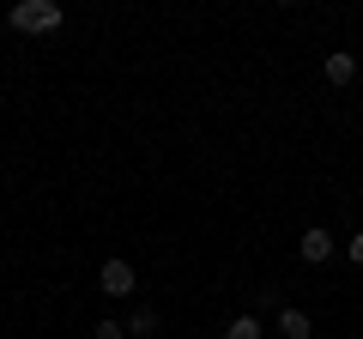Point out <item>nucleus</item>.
I'll return each instance as SVG.
<instances>
[{
    "label": "nucleus",
    "mask_w": 363,
    "mask_h": 339,
    "mask_svg": "<svg viewBox=\"0 0 363 339\" xmlns=\"http://www.w3.org/2000/svg\"><path fill=\"white\" fill-rule=\"evenodd\" d=\"M6 25L25 30V37H49V30H61V0H18Z\"/></svg>",
    "instance_id": "nucleus-1"
},
{
    "label": "nucleus",
    "mask_w": 363,
    "mask_h": 339,
    "mask_svg": "<svg viewBox=\"0 0 363 339\" xmlns=\"http://www.w3.org/2000/svg\"><path fill=\"white\" fill-rule=\"evenodd\" d=\"M97 285H104L109 297H133V285H140V279H133V261L109 255V261H104V273H97Z\"/></svg>",
    "instance_id": "nucleus-2"
},
{
    "label": "nucleus",
    "mask_w": 363,
    "mask_h": 339,
    "mask_svg": "<svg viewBox=\"0 0 363 339\" xmlns=\"http://www.w3.org/2000/svg\"><path fill=\"white\" fill-rule=\"evenodd\" d=\"M279 333L285 339H309V315L303 309H279Z\"/></svg>",
    "instance_id": "nucleus-5"
},
{
    "label": "nucleus",
    "mask_w": 363,
    "mask_h": 339,
    "mask_svg": "<svg viewBox=\"0 0 363 339\" xmlns=\"http://www.w3.org/2000/svg\"><path fill=\"white\" fill-rule=\"evenodd\" d=\"M321 73H327V85H351V79H357V55H351V49H333Z\"/></svg>",
    "instance_id": "nucleus-4"
},
{
    "label": "nucleus",
    "mask_w": 363,
    "mask_h": 339,
    "mask_svg": "<svg viewBox=\"0 0 363 339\" xmlns=\"http://www.w3.org/2000/svg\"><path fill=\"white\" fill-rule=\"evenodd\" d=\"M345 248H351V261H357V267H363V230H357V236H351V243H345Z\"/></svg>",
    "instance_id": "nucleus-9"
},
{
    "label": "nucleus",
    "mask_w": 363,
    "mask_h": 339,
    "mask_svg": "<svg viewBox=\"0 0 363 339\" xmlns=\"http://www.w3.org/2000/svg\"><path fill=\"white\" fill-rule=\"evenodd\" d=\"M333 230H321V224H309V230H303V243H297V255H303V261H309V267H321V261H333Z\"/></svg>",
    "instance_id": "nucleus-3"
},
{
    "label": "nucleus",
    "mask_w": 363,
    "mask_h": 339,
    "mask_svg": "<svg viewBox=\"0 0 363 339\" xmlns=\"http://www.w3.org/2000/svg\"><path fill=\"white\" fill-rule=\"evenodd\" d=\"M224 339H260V321L255 315H236V321L224 327Z\"/></svg>",
    "instance_id": "nucleus-6"
},
{
    "label": "nucleus",
    "mask_w": 363,
    "mask_h": 339,
    "mask_svg": "<svg viewBox=\"0 0 363 339\" xmlns=\"http://www.w3.org/2000/svg\"><path fill=\"white\" fill-rule=\"evenodd\" d=\"M152 327H157V309H133L128 315V333H152Z\"/></svg>",
    "instance_id": "nucleus-7"
},
{
    "label": "nucleus",
    "mask_w": 363,
    "mask_h": 339,
    "mask_svg": "<svg viewBox=\"0 0 363 339\" xmlns=\"http://www.w3.org/2000/svg\"><path fill=\"white\" fill-rule=\"evenodd\" d=\"M97 339H128V327L121 321H97Z\"/></svg>",
    "instance_id": "nucleus-8"
}]
</instances>
